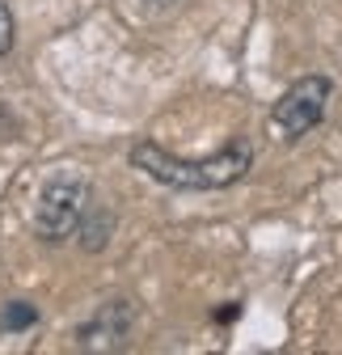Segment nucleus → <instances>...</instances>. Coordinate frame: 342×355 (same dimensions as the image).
Listing matches in <instances>:
<instances>
[{"mask_svg":"<svg viewBox=\"0 0 342 355\" xmlns=\"http://www.w3.org/2000/svg\"><path fill=\"white\" fill-rule=\"evenodd\" d=\"M132 165L169 191H228L253 169V140L233 136L224 148H216L203 161H182L152 140H140L132 148Z\"/></svg>","mask_w":342,"mask_h":355,"instance_id":"1","label":"nucleus"},{"mask_svg":"<svg viewBox=\"0 0 342 355\" xmlns=\"http://www.w3.org/2000/svg\"><path fill=\"white\" fill-rule=\"evenodd\" d=\"M80 245L84 250H102L106 245V237H110V216L106 211H93V203H89V211H84V220H80Z\"/></svg>","mask_w":342,"mask_h":355,"instance_id":"5","label":"nucleus"},{"mask_svg":"<svg viewBox=\"0 0 342 355\" xmlns=\"http://www.w3.org/2000/svg\"><path fill=\"white\" fill-rule=\"evenodd\" d=\"M330 98H334V80L321 76V72H309L300 80H291L271 106V127L283 140H300L313 127H321V119L330 110Z\"/></svg>","mask_w":342,"mask_h":355,"instance_id":"3","label":"nucleus"},{"mask_svg":"<svg viewBox=\"0 0 342 355\" xmlns=\"http://www.w3.org/2000/svg\"><path fill=\"white\" fill-rule=\"evenodd\" d=\"M89 203H93V187L84 173H76V169L51 173L34 199V233L42 241H68L80 229Z\"/></svg>","mask_w":342,"mask_h":355,"instance_id":"2","label":"nucleus"},{"mask_svg":"<svg viewBox=\"0 0 342 355\" xmlns=\"http://www.w3.org/2000/svg\"><path fill=\"white\" fill-rule=\"evenodd\" d=\"M237 313H241V309H237V304H233V309H220V313H216V322H233Z\"/></svg>","mask_w":342,"mask_h":355,"instance_id":"9","label":"nucleus"},{"mask_svg":"<svg viewBox=\"0 0 342 355\" xmlns=\"http://www.w3.org/2000/svg\"><path fill=\"white\" fill-rule=\"evenodd\" d=\"M132 326H136L132 300H106L98 313L76 330V347L80 351H118V347H127Z\"/></svg>","mask_w":342,"mask_h":355,"instance_id":"4","label":"nucleus"},{"mask_svg":"<svg viewBox=\"0 0 342 355\" xmlns=\"http://www.w3.org/2000/svg\"><path fill=\"white\" fill-rule=\"evenodd\" d=\"M34 322H38V309L26 304V300H9V304H5V318H0V326H5L9 334H13V330H30Z\"/></svg>","mask_w":342,"mask_h":355,"instance_id":"6","label":"nucleus"},{"mask_svg":"<svg viewBox=\"0 0 342 355\" xmlns=\"http://www.w3.org/2000/svg\"><path fill=\"white\" fill-rule=\"evenodd\" d=\"M182 0H144V9L148 13H169V9H178Z\"/></svg>","mask_w":342,"mask_h":355,"instance_id":"8","label":"nucleus"},{"mask_svg":"<svg viewBox=\"0 0 342 355\" xmlns=\"http://www.w3.org/2000/svg\"><path fill=\"white\" fill-rule=\"evenodd\" d=\"M13 38H17V30H13V13H9L5 0H0V55H9V51H13Z\"/></svg>","mask_w":342,"mask_h":355,"instance_id":"7","label":"nucleus"}]
</instances>
